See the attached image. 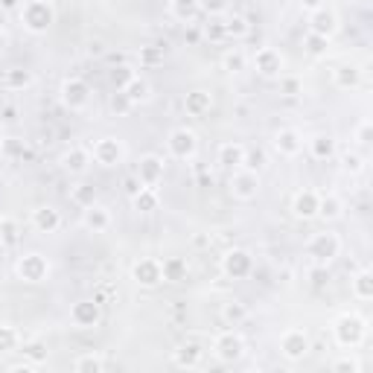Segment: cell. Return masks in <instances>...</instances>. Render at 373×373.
<instances>
[{
    "label": "cell",
    "instance_id": "obj_17",
    "mask_svg": "<svg viewBox=\"0 0 373 373\" xmlns=\"http://www.w3.org/2000/svg\"><path fill=\"white\" fill-rule=\"evenodd\" d=\"M318 201H321L318 190H300L292 199V213L298 216V219L309 222V219H315V216H318Z\"/></svg>",
    "mask_w": 373,
    "mask_h": 373
},
{
    "label": "cell",
    "instance_id": "obj_12",
    "mask_svg": "<svg viewBox=\"0 0 373 373\" xmlns=\"http://www.w3.org/2000/svg\"><path fill=\"white\" fill-rule=\"evenodd\" d=\"M280 353H283L289 362H300L309 353V335L300 327H289L283 335H280Z\"/></svg>",
    "mask_w": 373,
    "mask_h": 373
},
{
    "label": "cell",
    "instance_id": "obj_20",
    "mask_svg": "<svg viewBox=\"0 0 373 373\" xmlns=\"http://www.w3.org/2000/svg\"><path fill=\"white\" fill-rule=\"evenodd\" d=\"M33 228H36L38 233H56V231L61 228V213H58L56 207H50V204L36 207V210H33Z\"/></svg>",
    "mask_w": 373,
    "mask_h": 373
},
{
    "label": "cell",
    "instance_id": "obj_34",
    "mask_svg": "<svg viewBox=\"0 0 373 373\" xmlns=\"http://www.w3.org/2000/svg\"><path fill=\"white\" fill-rule=\"evenodd\" d=\"M18 239H21L18 222L12 219V216H0V245L12 248V245H18Z\"/></svg>",
    "mask_w": 373,
    "mask_h": 373
},
{
    "label": "cell",
    "instance_id": "obj_24",
    "mask_svg": "<svg viewBox=\"0 0 373 373\" xmlns=\"http://www.w3.org/2000/svg\"><path fill=\"white\" fill-rule=\"evenodd\" d=\"M201 359H204V350H201V345H196V341H184V345L175 350V364L186 367V370L199 367Z\"/></svg>",
    "mask_w": 373,
    "mask_h": 373
},
{
    "label": "cell",
    "instance_id": "obj_60",
    "mask_svg": "<svg viewBox=\"0 0 373 373\" xmlns=\"http://www.w3.org/2000/svg\"><path fill=\"white\" fill-rule=\"evenodd\" d=\"M4 23H6V12L0 9V29H4Z\"/></svg>",
    "mask_w": 373,
    "mask_h": 373
},
{
    "label": "cell",
    "instance_id": "obj_48",
    "mask_svg": "<svg viewBox=\"0 0 373 373\" xmlns=\"http://www.w3.org/2000/svg\"><path fill=\"white\" fill-rule=\"evenodd\" d=\"M353 140L364 149V146H370V120H362L359 126H356V135H353Z\"/></svg>",
    "mask_w": 373,
    "mask_h": 373
},
{
    "label": "cell",
    "instance_id": "obj_31",
    "mask_svg": "<svg viewBox=\"0 0 373 373\" xmlns=\"http://www.w3.org/2000/svg\"><path fill=\"white\" fill-rule=\"evenodd\" d=\"M350 292L356 300H370L373 298V274L367 268H362L353 280H350Z\"/></svg>",
    "mask_w": 373,
    "mask_h": 373
},
{
    "label": "cell",
    "instance_id": "obj_5",
    "mask_svg": "<svg viewBox=\"0 0 373 373\" xmlns=\"http://www.w3.org/2000/svg\"><path fill=\"white\" fill-rule=\"evenodd\" d=\"M15 274L23 280V283H44L50 277V260L38 251H29V254H21L18 263H15Z\"/></svg>",
    "mask_w": 373,
    "mask_h": 373
},
{
    "label": "cell",
    "instance_id": "obj_21",
    "mask_svg": "<svg viewBox=\"0 0 373 373\" xmlns=\"http://www.w3.org/2000/svg\"><path fill=\"white\" fill-rule=\"evenodd\" d=\"M90 164H93V158H90L88 146H73L70 152H65V158H61V167H65L70 175H85Z\"/></svg>",
    "mask_w": 373,
    "mask_h": 373
},
{
    "label": "cell",
    "instance_id": "obj_27",
    "mask_svg": "<svg viewBox=\"0 0 373 373\" xmlns=\"http://www.w3.org/2000/svg\"><path fill=\"white\" fill-rule=\"evenodd\" d=\"M309 152H312L315 161H330V158H335L338 146H335L332 135H315V137H309Z\"/></svg>",
    "mask_w": 373,
    "mask_h": 373
},
{
    "label": "cell",
    "instance_id": "obj_49",
    "mask_svg": "<svg viewBox=\"0 0 373 373\" xmlns=\"http://www.w3.org/2000/svg\"><path fill=\"white\" fill-rule=\"evenodd\" d=\"M309 277H312V283H315V286L330 283V271H327V266H315V263H312V268H309Z\"/></svg>",
    "mask_w": 373,
    "mask_h": 373
},
{
    "label": "cell",
    "instance_id": "obj_56",
    "mask_svg": "<svg viewBox=\"0 0 373 373\" xmlns=\"http://www.w3.org/2000/svg\"><path fill=\"white\" fill-rule=\"evenodd\" d=\"M15 4H18V0H0V9H4V12H6V9H12Z\"/></svg>",
    "mask_w": 373,
    "mask_h": 373
},
{
    "label": "cell",
    "instance_id": "obj_53",
    "mask_svg": "<svg viewBox=\"0 0 373 373\" xmlns=\"http://www.w3.org/2000/svg\"><path fill=\"white\" fill-rule=\"evenodd\" d=\"M140 190H143V184H140V178H137V175H132V178L126 181V193H129V196L135 199V196H137Z\"/></svg>",
    "mask_w": 373,
    "mask_h": 373
},
{
    "label": "cell",
    "instance_id": "obj_15",
    "mask_svg": "<svg viewBox=\"0 0 373 373\" xmlns=\"http://www.w3.org/2000/svg\"><path fill=\"white\" fill-rule=\"evenodd\" d=\"M132 277H135V283L143 286V289H154L158 283H164V274H161V260H154V257H143L135 263L132 268Z\"/></svg>",
    "mask_w": 373,
    "mask_h": 373
},
{
    "label": "cell",
    "instance_id": "obj_10",
    "mask_svg": "<svg viewBox=\"0 0 373 373\" xmlns=\"http://www.w3.org/2000/svg\"><path fill=\"white\" fill-rule=\"evenodd\" d=\"M251 61H254L257 73H260V76H266V79H277V76H283V68H286L283 56H280V50H274V47H260V50L251 56Z\"/></svg>",
    "mask_w": 373,
    "mask_h": 373
},
{
    "label": "cell",
    "instance_id": "obj_29",
    "mask_svg": "<svg viewBox=\"0 0 373 373\" xmlns=\"http://www.w3.org/2000/svg\"><path fill=\"white\" fill-rule=\"evenodd\" d=\"M186 260L184 257H167V260H161V274H164V280L167 283H181V280H186Z\"/></svg>",
    "mask_w": 373,
    "mask_h": 373
},
{
    "label": "cell",
    "instance_id": "obj_35",
    "mask_svg": "<svg viewBox=\"0 0 373 373\" xmlns=\"http://www.w3.org/2000/svg\"><path fill=\"white\" fill-rule=\"evenodd\" d=\"M132 204H135V210H140V213H152V210H158V204H161L158 190H152V186H143V190L132 199Z\"/></svg>",
    "mask_w": 373,
    "mask_h": 373
},
{
    "label": "cell",
    "instance_id": "obj_42",
    "mask_svg": "<svg viewBox=\"0 0 373 373\" xmlns=\"http://www.w3.org/2000/svg\"><path fill=\"white\" fill-rule=\"evenodd\" d=\"M266 152L263 149H245V161H242V167L245 169H251V172H260L263 167H266Z\"/></svg>",
    "mask_w": 373,
    "mask_h": 373
},
{
    "label": "cell",
    "instance_id": "obj_8",
    "mask_svg": "<svg viewBox=\"0 0 373 373\" xmlns=\"http://www.w3.org/2000/svg\"><path fill=\"white\" fill-rule=\"evenodd\" d=\"M257 193H260V175L251 172V169H245V167L233 169V175H231V196L236 201H254Z\"/></svg>",
    "mask_w": 373,
    "mask_h": 373
},
{
    "label": "cell",
    "instance_id": "obj_14",
    "mask_svg": "<svg viewBox=\"0 0 373 373\" xmlns=\"http://www.w3.org/2000/svg\"><path fill=\"white\" fill-rule=\"evenodd\" d=\"M61 103H65V108H70V111H85L88 103H90L88 82H82L79 76L68 79L65 85H61Z\"/></svg>",
    "mask_w": 373,
    "mask_h": 373
},
{
    "label": "cell",
    "instance_id": "obj_50",
    "mask_svg": "<svg viewBox=\"0 0 373 373\" xmlns=\"http://www.w3.org/2000/svg\"><path fill=\"white\" fill-rule=\"evenodd\" d=\"M332 370H350V373H359L362 364H359L353 356H345V359H335V362H332Z\"/></svg>",
    "mask_w": 373,
    "mask_h": 373
},
{
    "label": "cell",
    "instance_id": "obj_26",
    "mask_svg": "<svg viewBox=\"0 0 373 373\" xmlns=\"http://www.w3.org/2000/svg\"><path fill=\"white\" fill-rule=\"evenodd\" d=\"M242 161H245V146H242V143L228 140V143H222V146H219V164H222V167H228L231 172H233V169H239V167H242Z\"/></svg>",
    "mask_w": 373,
    "mask_h": 373
},
{
    "label": "cell",
    "instance_id": "obj_38",
    "mask_svg": "<svg viewBox=\"0 0 373 373\" xmlns=\"http://www.w3.org/2000/svg\"><path fill=\"white\" fill-rule=\"evenodd\" d=\"M222 68L231 70V73H242V70L248 68V56H245L239 47H233V50H228V53L222 56Z\"/></svg>",
    "mask_w": 373,
    "mask_h": 373
},
{
    "label": "cell",
    "instance_id": "obj_51",
    "mask_svg": "<svg viewBox=\"0 0 373 373\" xmlns=\"http://www.w3.org/2000/svg\"><path fill=\"white\" fill-rule=\"evenodd\" d=\"M140 58L146 65H158V61H164V53L158 47H146V50H140Z\"/></svg>",
    "mask_w": 373,
    "mask_h": 373
},
{
    "label": "cell",
    "instance_id": "obj_22",
    "mask_svg": "<svg viewBox=\"0 0 373 373\" xmlns=\"http://www.w3.org/2000/svg\"><path fill=\"white\" fill-rule=\"evenodd\" d=\"M318 216L324 222H338L341 216H345V199H341L338 193H321Z\"/></svg>",
    "mask_w": 373,
    "mask_h": 373
},
{
    "label": "cell",
    "instance_id": "obj_52",
    "mask_svg": "<svg viewBox=\"0 0 373 373\" xmlns=\"http://www.w3.org/2000/svg\"><path fill=\"white\" fill-rule=\"evenodd\" d=\"M111 108H114L117 114H126V111H132L135 105L129 103V97H126V93H117V97H114V103H111Z\"/></svg>",
    "mask_w": 373,
    "mask_h": 373
},
{
    "label": "cell",
    "instance_id": "obj_11",
    "mask_svg": "<svg viewBox=\"0 0 373 373\" xmlns=\"http://www.w3.org/2000/svg\"><path fill=\"white\" fill-rule=\"evenodd\" d=\"M222 271L231 277V280H242L254 271V257L251 251H245V248H231V251L222 257Z\"/></svg>",
    "mask_w": 373,
    "mask_h": 373
},
{
    "label": "cell",
    "instance_id": "obj_13",
    "mask_svg": "<svg viewBox=\"0 0 373 373\" xmlns=\"http://www.w3.org/2000/svg\"><path fill=\"white\" fill-rule=\"evenodd\" d=\"M164 169H167V161L161 154H143L135 175L140 178L143 186H152V190H158V184L164 181Z\"/></svg>",
    "mask_w": 373,
    "mask_h": 373
},
{
    "label": "cell",
    "instance_id": "obj_46",
    "mask_svg": "<svg viewBox=\"0 0 373 373\" xmlns=\"http://www.w3.org/2000/svg\"><path fill=\"white\" fill-rule=\"evenodd\" d=\"M199 6L204 12H210L213 18H222L228 12V0H199Z\"/></svg>",
    "mask_w": 373,
    "mask_h": 373
},
{
    "label": "cell",
    "instance_id": "obj_4",
    "mask_svg": "<svg viewBox=\"0 0 373 373\" xmlns=\"http://www.w3.org/2000/svg\"><path fill=\"white\" fill-rule=\"evenodd\" d=\"M88 149H90L93 164L108 167V169H111V167H120L122 161H126V154H129L126 143L117 140V137H100V140H93Z\"/></svg>",
    "mask_w": 373,
    "mask_h": 373
},
{
    "label": "cell",
    "instance_id": "obj_61",
    "mask_svg": "<svg viewBox=\"0 0 373 373\" xmlns=\"http://www.w3.org/2000/svg\"><path fill=\"white\" fill-rule=\"evenodd\" d=\"M303 4H306V6H318V0H303Z\"/></svg>",
    "mask_w": 373,
    "mask_h": 373
},
{
    "label": "cell",
    "instance_id": "obj_7",
    "mask_svg": "<svg viewBox=\"0 0 373 373\" xmlns=\"http://www.w3.org/2000/svg\"><path fill=\"white\" fill-rule=\"evenodd\" d=\"M167 149H169V154L175 161H193L196 152H199V137H196L193 129H186V126L172 129L169 137H167Z\"/></svg>",
    "mask_w": 373,
    "mask_h": 373
},
{
    "label": "cell",
    "instance_id": "obj_28",
    "mask_svg": "<svg viewBox=\"0 0 373 373\" xmlns=\"http://www.w3.org/2000/svg\"><path fill=\"white\" fill-rule=\"evenodd\" d=\"M213 105V97L207 90H193V93H186V100H184V108L190 117H204Z\"/></svg>",
    "mask_w": 373,
    "mask_h": 373
},
{
    "label": "cell",
    "instance_id": "obj_25",
    "mask_svg": "<svg viewBox=\"0 0 373 373\" xmlns=\"http://www.w3.org/2000/svg\"><path fill=\"white\" fill-rule=\"evenodd\" d=\"M120 93H126L132 105H137V103H149V100H152V85H149L146 79H140V76H132L126 85L120 88Z\"/></svg>",
    "mask_w": 373,
    "mask_h": 373
},
{
    "label": "cell",
    "instance_id": "obj_23",
    "mask_svg": "<svg viewBox=\"0 0 373 373\" xmlns=\"http://www.w3.org/2000/svg\"><path fill=\"white\" fill-rule=\"evenodd\" d=\"M332 82L338 90H356L362 85V70L359 65H338L332 70Z\"/></svg>",
    "mask_w": 373,
    "mask_h": 373
},
{
    "label": "cell",
    "instance_id": "obj_40",
    "mask_svg": "<svg viewBox=\"0 0 373 373\" xmlns=\"http://www.w3.org/2000/svg\"><path fill=\"white\" fill-rule=\"evenodd\" d=\"M18 345H21L18 330L9 327V324H0V353H9V350H15Z\"/></svg>",
    "mask_w": 373,
    "mask_h": 373
},
{
    "label": "cell",
    "instance_id": "obj_36",
    "mask_svg": "<svg viewBox=\"0 0 373 373\" xmlns=\"http://www.w3.org/2000/svg\"><path fill=\"white\" fill-rule=\"evenodd\" d=\"M222 318H225L228 327H239V324L248 318V306L239 303V300H231V303L222 306Z\"/></svg>",
    "mask_w": 373,
    "mask_h": 373
},
{
    "label": "cell",
    "instance_id": "obj_18",
    "mask_svg": "<svg viewBox=\"0 0 373 373\" xmlns=\"http://www.w3.org/2000/svg\"><path fill=\"white\" fill-rule=\"evenodd\" d=\"M82 225L90 231V233H105L111 228V210L105 204H97L93 201L90 207H85L82 213Z\"/></svg>",
    "mask_w": 373,
    "mask_h": 373
},
{
    "label": "cell",
    "instance_id": "obj_37",
    "mask_svg": "<svg viewBox=\"0 0 373 373\" xmlns=\"http://www.w3.org/2000/svg\"><path fill=\"white\" fill-rule=\"evenodd\" d=\"M4 85H6L9 90H23V88L33 85V73H29V70H21V68H12V70H6Z\"/></svg>",
    "mask_w": 373,
    "mask_h": 373
},
{
    "label": "cell",
    "instance_id": "obj_54",
    "mask_svg": "<svg viewBox=\"0 0 373 373\" xmlns=\"http://www.w3.org/2000/svg\"><path fill=\"white\" fill-rule=\"evenodd\" d=\"M193 245H196V248H207V245H210V239L199 233V236H193Z\"/></svg>",
    "mask_w": 373,
    "mask_h": 373
},
{
    "label": "cell",
    "instance_id": "obj_19",
    "mask_svg": "<svg viewBox=\"0 0 373 373\" xmlns=\"http://www.w3.org/2000/svg\"><path fill=\"white\" fill-rule=\"evenodd\" d=\"M338 29V15L327 6H318L312 15H309V33H315V36H324L330 38L332 33Z\"/></svg>",
    "mask_w": 373,
    "mask_h": 373
},
{
    "label": "cell",
    "instance_id": "obj_47",
    "mask_svg": "<svg viewBox=\"0 0 373 373\" xmlns=\"http://www.w3.org/2000/svg\"><path fill=\"white\" fill-rule=\"evenodd\" d=\"M73 201L85 210V207H90L93 201H97V193H93L90 186H76V190H73Z\"/></svg>",
    "mask_w": 373,
    "mask_h": 373
},
{
    "label": "cell",
    "instance_id": "obj_16",
    "mask_svg": "<svg viewBox=\"0 0 373 373\" xmlns=\"http://www.w3.org/2000/svg\"><path fill=\"white\" fill-rule=\"evenodd\" d=\"M274 152L280 158H298L303 152V135L298 129H280L274 135Z\"/></svg>",
    "mask_w": 373,
    "mask_h": 373
},
{
    "label": "cell",
    "instance_id": "obj_55",
    "mask_svg": "<svg viewBox=\"0 0 373 373\" xmlns=\"http://www.w3.org/2000/svg\"><path fill=\"white\" fill-rule=\"evenodd\" d=\"M108 58L114 61V65H126V56H120V53H111Z\"/></svg>",
    "mask_w": 373,
    "mask_h": 373
},
{
    "label": "cell",
    "instance_id": "obj_39",
    "mask_svg": "<svg viewBox=\"0 0 373 373\" xmlns=\"http://www.w3.org/2000/svg\"><path fill=\"white\" fill-rule=\"evenodd\" d=\"M341 167H345V172H350V175H362L367 161H364V154H359V152H345V154H341Z\"/></svg>",
    "mask_w": 373,
    "mask_h": 373
},
{
    "label": "cell",
    "instance_id": "obj_32",
    "mask_svg": "<svg viewBox=\"0 0 373 373\" xmlns=\"http://www.w3.org/2000/svg\"><path fill=\"white\" fill-rule=\"evenodd\" d=\"M108 367V362L100 356V353H85V356H79L76 362H73V370L76 373H100V370H105Z\"/></svg>",
    "mask_w": 373,
    "mask_h": 373
},
{
    "label": "cell",
    "instance_id": "obj_57",
    "mask_svg": "<svg viewBox=\"0 0 373 373\" xmlns=\"http://www.w3.org/2000/svg\"><path fill=\"white\" fill-rule=\"evenodd\" d=\"M6 44H9V38L4 36V29H0V53H4V50H6Z\"/></svg>",
    "mask_w": 373,
    "mask_h": 373
},
{
    "label": "cell",
    "instance_id": "obj_33",
    "mask_svg": "<svg viewBox=\"0 0 373 373\" xmlns=\"http://www.w3.org/2000/svg\"><path fill=\"white\" fill-rule=\"evenodd\" d=\"M21 353H23V359H29V362H33V364H38V367L47 362V345H44L41 338L23 341V345H21Z\"/></svg>",
    "mask_w": 373,
    "mask_h": 373
},
{
    "label": "cell",
    "instance_id": "obj_43",
    "mask_svg": "<svg viewBox=\"0 0 373 373\" xmlns=\"http://www.w3.org/2000/svg\"><path fill=\"white\" fill-rule=\"evenodd\" d=\"M303 44H306V53H309V56H324V53H327V44H330V38H324V36H315V33H309Z\"/></svg>",
    "mask_w": 373,
    "mask_h": 373
},
{
    "label": "cell",
    "instance_id": "obj_9",
    "mask_svg": "<svg viewBox=\"0 0 373 373\" xmlns=\"http://www.w3.org/2000/svg\"><path fill=\"white\" fill-rule=\"evenodd\" d=\"M100 300L97 298H88V300H76L73 306H70V324L76 327V330H93L100 324V318H103V312H100Z\"/></svg>",
    "mask_w": 373,
    "mask_h": 373
},
{
    "label": "cell",
    "instance_id": "obj_6",
    "mask_svg": "<svg viewBox=\"0 0 373 373\" xmlns=\"http://www.w3.org/2000/svg\"><path fill=\"white\" fill-rule=\"evenodd\" d=\"M213 356L222 364H233L245 356V338L236 330H225L213 338Z\"/></svg>",
    "mask_w": 373,
    "mask_h": 373
},
{
    "label": "cell",
    "instance_id": "obj_30",
    "mask_svg": "<svg viewBox=\"0 0 373 373\" xmlns=\"http://www.w3.org/2000/svg\"><path fill=\"white\" fill-rule=\"evenodd\" d=\"M169 9H172V18H175L178 23H193V21L199 18V12H201L199 0H172Z\"/></svg>",
    "mask_w": 373,
    "mask_h": 373
},
{
    "label": "cell",
    "instance_id": "obj_1",
    "mask_svg": "<svg viewBox=\"0 0 373 373\" xmlns=\"http://www.w3.org/2000/svg\"><path fill=\"white\" fill-rule=\"evenodd\" d=\"M332 335H335L341 350H356V347H362V341L367 338V321L359 312H345V315L335 318Z\"/></svg>",
    "mask_w": 373,
    "mask_h": 373
},
{
    "label": "cell",
    "instance_id": "obj_58",
    "mask_svg": "<svg viewBox=\"0 0 373 373\" xmlns=\"http://www.w3.org/2000/svg\"><path fill=\"white\" fill-rule=\"evenodd\" d=\"M4 117H6V120H15V108H12V105H9V108H4Z\"/></svg>",
    "mask_w": 373,
    "mask_h": 373
},
{
    "label": "cell",
    "instance_id": "obj_41",
    "mask_svg": "<svg viewBox=\"0 0 373 373\" xmlns=\"http://www.w3.org/2000/svg\"><path fill=\"white\" fill-rule=\"evenodd\" d=\"M248 21L242 18V15H228L225 18V33H228V38H242V36H248Z\"/></svg>",
    "mask_w": 373,
    "mask_h": 373
},
{
    "label": "cell",
    "instance_id": "obj_3",
    "mask_svg": "<svg viewBox=\"0 0 373 373\" xmlns=\"http://www.w3.org/2000/svg\"><path fill=\"white\" fill-rule=\"evenodd\" d=\"M338 254H341V239L332 231H321L315 236H309V242H306V257L312 260L315 266H327Z\"/></svg>",
    "mask_w": 373,
    "mask_h": 373
},
{
    "label": "cell",
    "instance_id": "obj_45",
    "mask_svg": "<svg viewBox=\"0 0 373 373\" xmlns=\"http://www.w3.org/2000/svg\"><path fill=\"white\" fill-rule=\"evenodd\" d=\"M204 36H207L210 41H222V38H228V33H225V18H213V21L204 26Z\"/></svg>",
    "mask_w": 373,
    "mask_h": 373
},
{
    "label": "cell",
    "instance_id": "obj_44",
    "mask_svg": "<svg viewBox=\"0 0 373 373\" xmlns=\"http://www.w3.org/2000/svg\"><path fill=\"white\" fill-rule=\"evenodd\" d=\"M280 79V93H286V97H298V93H303V85L298 76H277Z\"/></svg>",
    "mask_w": 373,
    "mask_h": 373
},
{
    "label": "cell",
    "instance_id": "obj_2",
    "mask_svg": "<svg viewBox=\"0 0 373 373\" xmlns=\"http://www.w3.org/2000/svg\"><path fill=\"white\" fill-rule=\"evenodd\" d=\"M53 21H56V12H53V6L47 4V0H26V4L21 6V23H23L26 33L41 36L53 26Z\"/></svg>",
    "mask_w": 373,
    "mask_h": 373
},
{
    "label": "cell",
    "instance_id": "obj_59",
    "mask_svg": "<svg viewBox=\"0 0 373 373\" xmlns=\"http://www.w3.org/2000/svg\"><path fill=\"white\" fill-rule=\"evenodd\" d=\"M4 140H6V132H4V122H0V146H4Z\"/></svg>",
    "mask_w": 373,
    "mask_h": 373
}]
</instances>
